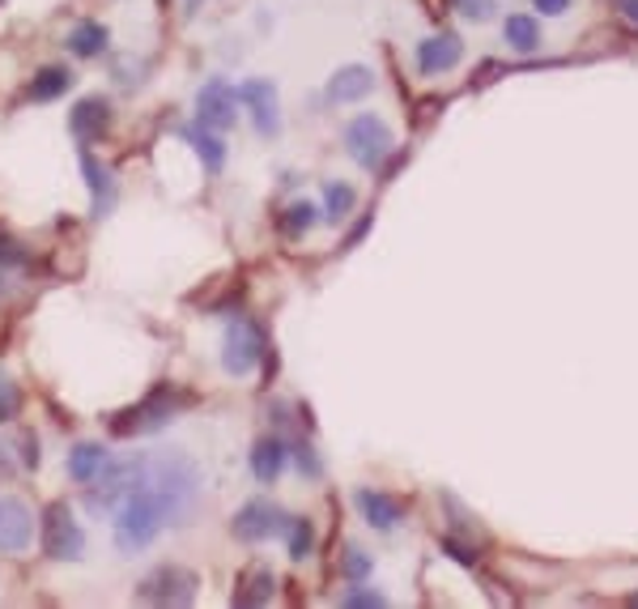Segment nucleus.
I'll list each match as a JSON object with an SVG mask.
<instances>
[{"label":"nucleus","instance_id":"nucleus-1","mask_svg":"<svg viewBox=\"0 0 638 609\" xmlns=\"http://www.w3.org/2000/svg\"><path fill=\"white\" fill-rule=\"evenodd\" d=\"M200 499V469L184 452H154L128 461V487L119 494L111 529L119 554L149 550L166 524H188Z\"/></svg>","mask_w":638,"mask_h":609},{"label":"nucleus","instance_id":"nucleus-2","mask_svg":"<svg viewBox=\"0 0 638 609\" xmlns=\"http://www.w3.org/2000/svg\"><path fill=\"white\" fill-rule=\"evenodd\" d=\"M392 146H396V137H392V128L379 120L375 111H362V116L345 124V154L354 158L362 171H379L383 158L392 154Z\"/></svg>","mask_w":638,"mask_h":609},{"label":"nucleus","instance_id":"nucleus-3","mask_svg":"<svg viewBox=\"0 0 638 609\" xmlns=\"http://www.w3.org/2000/svg\"><path fill=\"white\" fill-rule=\"evenodd\" d=\"M184 410V396L170 389V384H158V389L149 392L145 401H137L132 410H124V414L111 422V431L116 435H149V431H163L170 418Z\"/></svg>","mask_w":638,"mask_h":609},{"label":"nucleus","instance_id":"nucleus-4","mask_svg":"<svg viewBox=\"0 0 638 609\" xmlns=\"http://www.w3.org/2000/svg\"><path fill=\"white\" fill-rule=\"evenodd\" d=\"M196 588H200L196 571L179 567V562H166L137 585V601H145V606H192Z\"/></svg>","mask_w":638,"mask_h":609},{"label":"nucleus","instance_id":"nucleus-5","mask_svg":"<svg viewBox=\"0 0 638 609\" xmlns=\"http://www.w3.org/2000/svg\"><path fill=\"white\" fill-rule=\"evenodd\" d=\"M264 333L256 320L238 316L230 320V328H226V342H222V366H226V375H235V380H243V375H252L256 366L264 363Z\"/></svg>","mask_w":638,"mask_h":609},{"label":"nucleus","instance_id":"nucleus-6","mask_svg":"<svg viewBox=\"0 0 638 609\" xmlns=\"http://www.w3.org/2000/svg\"><path fill=\"white\" fill-rule=\"evenodd\" d=\"M43 554L56 562H69L86 554V533L77 524L69 503H51L43 512Z\"/></svg>","mask_w":638,"mask_h":609},{"label":"nucleus","instance_id":"nucleus-7","mask_svg":"<svg viewBox=\"0 0 638 609\" xmlns=\"http://www.w3.org/2000/svg\"><path fill=\"white\" fill-rule=\"evenodd\" d=\"M238 102L252 111V124L261 137H277L282 132V102H277V86L268 77H252L238 86Z\"/></svg>","mask_w":638,"mask_h":609},{"label":"nucleus","instance_id":"nucleus-8","mask_svg":"<svg viewBox=\"0 0 638 609\" xmlns=\"http://www.w3.org/2000/svg\"><path fill=\"white\" fill-rule=\"evenodd\" d=\"M285 520L289 515L277 508V503H268V499H252V503H243L235 512V524H230V533L238 541H247V546H256V541H268L273 533H285Z\"/></svg>","mask_w":638,"mask_h":609},{"label":"nucleus","instance_id":"nucleus-9","mask_svg":"<svg viewBox=\"0 0 638 609\" xmlns=\"http://www.w3.org/2000/svg\"><path fill=\"white\" fill-rule=\"evenodd\" d=\"M238 116V90L230 81H222V77H213L200 86V95H196V120L205 124V128H230Z\"/></svg>","mask_w":638,"mask_h":609},{"label":"nucleus","instance_id":"nucleus-10","mask_svg":"<svg viewBox=\"0 0 638 609\" xmlns=\"http://www.w3.org/2000/svg\"><path fill=\"white\" fill-rule=\"evenodd\" d=\"M69 132L77 137V146H95L111 132V102L102 95H86L77 98V107L69 111Z\"/></svg>","mask_w":638,"mask_h":609},{"label":"nucleus","instance_id":"nucleus-11","mask_svg":"<svg viewBox=\"0 0 638 609\" xmlns=\"http://www.w3.org/2000/svg\"><path fill=\"white\" fill-rule=\"evenodd\" d=\"M35 537V515L22 499H0V554H22Z\"/></svg>","mask_w":638,"mask_h":609},{"label":"nucleus","instance_id":"nucleus-12","mask_svg":"<svg viewBox=\"0 0 638 609\" xmlns=\"http://www.w3.org/2000/svg\"><path fill=\"white\" fill-rule=\"evenodd\" d=\"M460 60H464V43H460V35H451V30L430 35V39L418 43V69H422L425 77L451 73Z\"/></svg>","mask_w":638,"mask_h":609},{"label":"nucleus","instance_id":"nucleus-13","mask_svg":"<svg viewBox=\"0 0 638 609\" xmlns=\"http://www.w3.org/2000/svg\"><path fill=\"white\" fill-rule=\"evenodd\" d=\"M354 503H357V512H362V520H366L371 529H379V533H392L404 520V503L396 494H387V490L362 487L354 494Z\"/></svg>","mask_w":638,"mask_h":609},{"label":"nucleus","instance_id":"nucleus-14","mask_svg":"<svg viewBox=\"0 0 638 609\" xmlns=\"http://www.w3.org/2000/svg\"><path fill=\"white\" fill-rule=\"evenodd\" d=\"M375 90V73L366 65H345L336 69L328 81V102H362V98Z\"/></svg>","mask_w":638,"mask_h":609},{"label":"nucleus","instance_id":"nucleus-15","mask_svg":"<svg viewBox=\"0 0 638 609\" xmlns=\"http://www.w3.org/2000/svg\"><path fill=\"white\" fill-rule=\"evenodd\" d=\"M285 461H289V443L282 435H268L252 448V473H256V482H264V487H273L282 478Z\"/></svg>","mask_w":638,"mask_h":609},{"label":"nucleus","instance_id":"nucleus-16","mask_svg":"<svg viewBox=\"0 0 638 609\" xmlns=\"http://www.w3.org/2000/svg\"><path fill=\"white\" fill-rule=\"evenodd\" d=\"M277 592V576L268 567H247L235 585V606H268Z\"/></svg>","mask_w":638,"mask_h":609},{"label":"nucleus","instance_id":"nucleus-17","mask_svg":"<svg viewBox=\"0 0 638 609\" xmlns=\"http://www.w3.org/2000/svg\"><path fill=\"white\" fill-rule=\"evenodd\" d=\"M81 171H86V184H90V196H95V218H107L111 205H116V179L95 154H81Z\"/></svg>","mask_w":638,"mask_h":609},{"label":"nucleus","instance_id":"nucleus-18","mask_svg":"<svg viewBox=\"0 0 638 609\" xmlns=\"http://www.w3.org/2000/svg\"><path fill=\"white\" fill-rule=\"evenodd\" d=\"M107 43H111V30H107L102 22H77L72 26V35H69V51L72 56H81V60L102 56Z\"/></svg>","mask_w":638,"mask_h":609},{"label":"nucleus","instance_id":"nucleus-19","mask_svg":"<svg viewBox=\"0 0 638 609\" xmlns=\"http://www.w3.org/2000/svg\"><path fill=\"white\" fill-rule=\"evenodd\" d=\"M102 464H107V448H98V443H77L69 452V478L72 482H81V487H90L98 473H102Z\"/></svg>","mask_w":638,"mask_h":609},{"label":"nucleus","instance_id":"nucleus-20","mask_svg":"<svg viewBox=\"0 0 638 609\" xmlns=\"http://www.w3.org/2000/svg\"><path fill=\"white\" fill-rule=\"evenodd\" d=\"M192 146H196V154H200V163H205V171L217 175L222 167H226V146H222V137H217V128H205V124H196V128H188L184 132Z\"/></svg>","mask_w":638,"mask_h":609},{"label":"nucleus","instance_id":"nucleus-21","mask_svg":"<svg viewBox=\"0 0 638 609\" xmlns=\"http://www.w3.org/2000/svg\"><path fill=\"white\" fill-rule=\"evenodd\" d=\"M72 81L77 77L69 73V69H60V65H51V69H43V73H35V81H30V102H56L60 95H69Z\"/></svg>","mask_w":638,"mask_h":609},{"label":"nucleus","instance_id":"nucleus-22","mask_svg":"<svg viewBox=\"0 0 638 609\" xmlns=\"http://www.w3.org/2000/svg\"><path fill=\"white\" fill-rule=\"evenodd\" d=\"M502 35H507V43L516 51L541 48V26H537V18H528V13H511V18L502 22Z\"/></svg>","mask_w":638,"mask_h":609},{"label":"nucleus","instance_id":"nucleus-23","mask_svg":"<svg viewBox=\"0 0 638 609\" xmlns=\"http://www.w3.org/2000/svg\"><path fill=\"white\" fill-rule=\"evenodd\" d=\"M285 546H289V559L303 562L315 550V529H311V520H303V515H289L285 520Z\"/></svg>","mask_w":638,"mask_h":609},{"label":"nucleus","instance_id":"nucleus-24","mask_svg":"<svg viewBox=\"0 0 638 609\" xmlns=\"http://www.w3.org/2000/svg\"><path fill=\"white\" fill-rule=\"evenodd\" d=\"M354 188H350V184H336V179H332V184H324V218L328 222H345L350 218V214H354Z\"/></svg>","mask_w":638,"mask_h":609},{"label":"nucleus","instance_id":"nucleus-25","mask_svg":"<svg viewBox=\"0 0 638 609\" xmlns=\"http://www.w3.org/2000/svg\"><path fill=\"white\" fill-rule=\"evenodd\" d=\"M315 222H320V209H315L311 200H294V205L285 209L282 226H285V235H289V239H298V235H307Z\"/></svg>","mask_w":638,"mask_h":609},{"label":"nucleus","instance_id":"nucleus-26","mask_svg":"<svg viewBox=\"0 0 638 609\" xmlns=\"http://www.w3.org/2000/svg\"><path fill=\"white\" fill-rule=\"evenodd\" d=\"M18 410H22V392H18V384L0 371V426H4V422H13Z\"/></svg>","mask_w":638,"mask_h":609},{"label":"nucleus","instance_id":"nucleus-27","mask_svg":"<svg viewBox=\"0 0 638 609\" xmlns=\"http://www.w3.org/2000/svg\"><path fill=\"white\" fill-rule=\"evenodd\" d=\"M366 571H371V554H366V550H357V546H350V550H345V559H341V576H345V580H366Z\"/></svg>","mask_w":638,"mask_h":609},{"label":"nucleus","instance_id":"nucleus-28","mask_svg":"<svg viewBox=\"0 0 638 609\" xmlns=\"http://www.w3.org/2000/svg\"><path fill=\"white\" fill-rule=\"evenodd\" d=\"M341 606L345 609H383L387 606V597L375 592V588H350V592L341 597Z\"/></svg>","mask_w":638,"mask_h":609},{"label":"nucleus","instance_id":"nucleus-29","mask_svg":"<svg viewBox=\"0 0 638 609\" xmlns=\"http://www.w3.org/2000/svg\"><path fill=\"white\" fill-rule=\"evenodd\" d=\"M451 4H455L469 22H490V18H494V9H498L494 0H451Z\"/></svg>","mask_w":638,"mask_h":609},{"label":"nucleus","instance_id":"nucleus-30","mask_svg":"<svg viewBox=\"0 0 638 609\" xmlns=\"http://www.w3.org/2000/svg\"><path fill=\"white\" fill-rule=\"evenodd\" d=\"M443 550H448V554H451L455 562H464V567H473V562H477L473 550H469V546H460L455 537H443Z\"/></svg>","mask_w":638,"mask_h":609},{"label":"nucleus","instance_id":"nucleus-31","mask_svg":"<svg viewBox=\"0 0 638 609\" xmlns=\"http://www.w3.org/2000/svg\"><path fill=\"white\" fill-rule=\"evenodd\" d=\"M537 4V13H544V18H562L570 9V0H532Z\"/></svg>","mask_w":638,"mask_h":609},{"label":"nucleus","instance_id":"nucleus-32","mask_svg":"<svg viewBox=\"0 0 638 609\" xmlns=\"http://www.w3.org/2000/svg\"><path fill=\"white\" fill-rule=\"evenodd\" d=\"M9 261H22V252H18V244L0 230V265H9Z\"/></svg>","mask_w":638,"mask_h":609},{"label":"nucleus","instance_id":"nucleus-33","mask_svg":"<svg viewBox=\"0 0 638 609\" xmlns=\"http://www.w3.org/2000/svg\"><path fill=\"white\" fill-rule=\"evenodd\" d=\"M614 9L626 18L630 26H638V0H614Z\"/></svg>","mask_w":638,"mask_h":609},{"label":"nucleus","instance_id":"nucleus-34","mask_svg":"<svg viewBox=\"0 0 638 609\" xmlns=\"http://www.w3.org/2000/svg\"><path fill=\"white\" fill-rule=\"evenodd\" d=\"M22 461L30 464V469L39 464V439H35V435H26V456H22Z\"/></svg>","mask_w":638,"mask_h":609},{"label":"nucleus","instance_id":"nucleus-35","mask_svg":"<svg viewBox=\"0 0 638 609\" xmlns=\"http://www.w3.org/2000/svg\"><path fill=\"white\" fill-rule=\"evenodd\" d=\"M188 4H192V9H196V4H200V0H188Z\"/></svg>","mask_w":638,"mask_h":609}]
</instances>
